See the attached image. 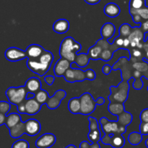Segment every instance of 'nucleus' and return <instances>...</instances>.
Listing matches in <instances>:
<instances>
[{
	"instance_id": "nucleus-1",
	"label": "nucleus",
	"mask_w": 148,
	"mask_h": 148,
	"mask_svg": "<svg viewBox=\"0 0 148 148\" xmlns=\"http://www.w3.org/2000/svg\"><path fill=\"white\" fill-rule=\"evenodd\" d=\"M121 77L123 80L118 85V86H111L110 91L111 95L108 97L110 103H124L127 100L130 91L129 81L132 77L131 68L129 66H124L121 69Z\"/></svg>"
},
{
	"instance_id": "nucleus-2",
	"label": "nucleus",
	"mask_w": 148,
	"mask_h": 148,
	"mask_svg": "<svg viewBox=\"0 0 148 148\" xmlns=\"http://www.w3.org/2000/svg\"><path fill=\"white\" fill-rule=\"evenodd\" d=\"M82 49V46L72 37L68 36L64 38L61 42L59 47V55L61 58L66 59L74 63L78 51Z\"/></svg>"
},
{
	"instance_id": "nucleus-3",
	"label": "nucleus",
	"mask_w": 148,
	"mask_h": 148,
	"mask_svg": "<svg viewBox=\"0 0 148 148\" xmlns=\"http://www.w3.org/2000/svg\"><path fill=\"white\" fill-rule=\"evenodd\" d=\"M105 136H112L114 134H123L127 131V127L120 125L118 121H109L106 117L101 118L99 121Z\"/></svg>"
},
{
	"instance_id": "nucleus-4",
	"label": "nucleus",
	"mask_w": 148,
	"mask_h": 148,
	"mask_svg": "<svg viewBox=\"0 0 148 148\" xmlns=\"http://www.w3.org/2000/svg\"><path fill=\"white\" fill-rule=\"evenodd\" d=\"M27 93V91L25 86L17 88L10 87L6 91V95L8 98L9 102L16 106L25 101Z\"/></svg>"
},
{
	"instance_id": "nucleus-5",
	"label": "nucleus",
	"mask_w": 148,
	"mask_h": 148,
	"mask_svg": "<svg viewBox=\"0 0 148 148\" xmlns=\"http://www.w3.org/2000/svg\"><path fill=\"white\" fill-rule=\"evenodd\" d=\"M26 64L30 71L40 77L43 76L51 66V64L47 63L40 57L38 59H27Z\"/></svg>"
},
{
	"instance_id": "nucleus-6",
	"label": "nucleus",
	"mask_w": 148,
	"mask_h": 148,
	"mask_svg": "<svg viewBox=\"0 0 148 148\" xmlns=\"http://www.w3.org/2000/svg\"><path fill=\"white\" fill-rule=\"evenodd\" d=\"M80 114L88 116L92 114L96 108V101L89 92H85L80 97Z\"/></svg>"
},
{
	"instance_id": "nucleus-7",
	"label": "nucleus",
	"mask_w": 148,
	"mask_h": 148,
	"mask_svg": "<svg viewBox=\"0 0 148 148\" xmlns=\"http://www.w3.org/2000/svg\"><path fill=\"white\" fill-rule=\"evenodd\" d=\"M128 38L130 40V46L133 49L137 48V49H143V41L145 42V33L141 30L140 26L133 27L132 32Z\"/></svg>"
},
{
	"instance_id": "nucleus-8",
	"label": "nucleus",
	"mask_w": 148,
	"mask_h": 148,
	"mask_svg": "<svg viewBox=\"0 0 148 148\" xmlns=\"http://www.w3.org/2000/svg\"><path fill=\"white\" fill-rule=\"evenodd\" d=\"M65 80L70 83L76 82H83L86 79L85 71H82L80 69L70 67L66 70L64 75Z\"/></svg>"
},
{
	"instance_id": "nucleus-9",
	"label": "nucleus",
	"mask_w": 148,
	"mask_h": 148,
	"mask_svg": "<svg viewBox=\"0 0 148 148\" xmlns=\"http://www.w3.org/2000/svg\"><path fill=\"white\" fill-rule=\"evenodd\" d=\"M101 143L106 145L111 146L113 148H122L125 145V139L122 134H117L112 136H105L101 138Z\"/></svg>"
},
{
	"instance_id": "nucleus-10",
	"label": "nucleus",
	"mask_w": 148,
	"mask_h": 148,
	"mask_svg": "<svg viewBox=\"0 0 148 148\" xmlns=\"http://www.w3.org/2000/svg\"><path fill=\"white\" fill-rule=\"evenodd\" d=\"M5 58L10 62H18L27 58L25 51L16 47H10L4 53Z\"/></svg>"
},
{
	"instance_id": "nucleus-11",
	"label": "nucleus",
	"mask_w": 148,
	"mask_h": 148,
	"mask_svg": "<svg viewBox=\"0 0 148 148\" xmlns=\"http://www.w3.org/2000/svg\"><path fill=\"white\" fill-rule=\"evenodd\" d=\"M56 136L51 133H46L40 136L36 141V146L38 148H50L56 143Z\"/></svg>"
},
{
	"instance_id": "nucleus-12",
	"label": "nucleus",
	"mask_w": 148,
	"mask_h": 148,
	"mask_svg": "<svg viewBox=\"0 0 148 148\" xmlns=\"http://www.w3.org/2000/svg\"><path fill=\"white\" fill-rule=\"evenodd\" d=\"M66 96V92L64 90H59L56 91L52 97H49L46 106L51 110L56 109L60 106L61 102Z\"/></svg>"
},
{
	"instance_id": "nucleus-13",
	"label": "nucleus",
	"mask_w": 148,
	"mask_h": 148,
	"mask_svg": "<svg viewBox=\"0 0 148 148\" xmlns=\"http://www.w3.org/2000/svg\"><path fill=\"white\" fill-rule=\"evenodd\" d=\"M25 134L30 137L37 135L41 130V124L35 119H30L25 122Z\"/></svg>"
},
{
	"instance_id": "nucleus-14",
	"label": "nucleus",
	"mask_w": 148,
	"mask_h": 148,
	"mask_svg": "<svg viewBox=\"0 0 148 148\" xmlns=\"http://www.w3.org/2000/svg\"><path fill=\"white\" fill-rule=\"evenodd\" d=\"M72 62L64 58H61L56 62L53 67V72L56 77H63L68 69L71 67Z\"/></svg>"
},
{
	"instance_id": "nucleus-15",
	"label": "nucleus",
	"mask_w": 148,
	"mask_h": 148,
	"mask_svg": "<svg viewBox=\"0 0 148 148\" xmlns=\"http://www.w3.org/2000/svg\"><path fill=\"white\" fill-rule=\"evenodd\" d=\"M45 49L40 45L31 44L25 50L27 59H38L45 52Z\"/></svg>"
},
{
	"instance_id": "nucleus-16",
	"label": "nucleus",
	"mask_w": 148,
	"mask_h": 148,
	"mask_svg": "<svg viewBox=\"0 0 148 148\" xmlns=\"http://www.w3.org/2000/svg\"><path fill=\"white\" fill-rule=\"evenodd\" d=\"M42 105L38 102L35 98L26 99L25 101V114L29 116L36 115L41 109Z\"/></svg>"
},
{
	"instance_id": "nucleus-17",
	"label": "nucleus",
	"mask_w": 148,
	"mask_h": 148,
	"mask_svg": "<svg viewBox=\"0 0 148 148\" xmlns=\"http://www.w3.org/2000/svg\"><path fill=\"white\" fill-rule=\"evenodd\" d=\"M25 87L27 92L36 94L41 89V82L38 78L33 77L27 79L25 84Z\"/></svg>"
},
{
	"instance_id": "nucleus-18",
	"label": "nucleus",
	"mask_w": 148,
	"mask_h": 148,
	"mask_svg": "<svg viewBox=\"0 0 148 148\" xmlns=\"http://www.w3.org/2000/svg\"><path fill=\"white\" fill-rule=\"evenodd\" d=\"M116 33V27L113 23H106L102 26L101 34L103 39L108 40L114 36Z\"/></svg>"
},
{
	"instance_id": "nucleus-19",
	"label": "nucleus",
	"mask_w": 148,
	"mask_h": 148,
	"mask_svg": "<svg viewBox=\"0 0 148 148\" xmlns=\"http://www.w3.org/2000/svg\"><path fill=\"white\" fill-rule=\"evenodd\" d=\"M69 29V23L66 19H59L54 23L53 30L58 34L66 33Z\"/></svg>"
},
{
	"instance_id": "nucleus-20",
	"label": "nucleus",
	"mask_w": 148,
	"mask_h": 148,
	"mask_svg": "<svg viewBox=\"0 0 148 148\" xmlns=\"http://www.w3.org/2000/svg\"><path fill=\"white\" fill-rule=\"evenodd\" d=\"M103 11L107 17L114 18V17H116L119 15L121 10L118 4L114 2H110L105 6Z\"/></svg>"
},
{
	"instance_id": "nucleus-21",
	"label": "nucleus",
	"mask_w": 148,
	"mask_h": 148,
	"mask_svg": "<svg viewBox=\"0 0 148 148\" xmlns=\"http://www.w3.org/2000/svg\"><path fill=\"white\" fill-rule=\"evenodd\" d=\"M24 134H25V124L23 121L10 129V135L14 139L19 138Z\"/></svg>"
},
{
	"instance_id": "nucleus-22",
	"label": "nucleus",
	"mask_w": 148,
	"mask_h": 148,
	"mask_svg": "<svg viewBox=\"0 0 148 148\" xmlns=\"http://www.w3.org/2000/svg\"><path fill=\"white\" fill-rule=\"evenodd\" d=\"M103 51V49L102 46H101L98 42H96L93 46H91V47L88 49V54L90 59L98 60V59H100L101 54V53H102Z\"/></svg>"
},
{
	"instance_id": "nucleus-23",
	"label": "nucleus",
	"mask_w": 148,
	"mask_h": 148,
	"mask_svg": "<svg viewBox=\"0 0 148 148\" xmlns=\"http://www.w3.org/2000/svg\"><path fill=\"white\" fill-rule=\"evenodd\" d=\"M108 110L112 115L117 116L125 111L124 104L121 103H110L108 106Z\"/></svg>"
},
{
	"instance_id": "nucleus-24",
	"label": "nucleus",
	"mask_w": 148,
	"mask_h": 148,
	"mask_svg": "<svg viewBox=\"0 0 148 148\" xmlns=\"http://www.w3.org/2000/svg\"><path fill=\"white\" fill-rule=\"evenodd\" d=\"M68 109L72 114H80V99L79 98H72L68 103Z\"/></svg>"
},
{
	"instance_id": "nucleus-25",
	"label": "nucleus",
	"mask_w": 148,
	"mask_h": 148,
	"mask_svg": "<svg viewBox=\"0 0 148 148\" xmlns=\"http://www.w3.org/2000/svg\"><path fill=\"white\" fill-rule=\"evenodd\" d=\"M21 121V116L20 114L17 113H12L10 115L7 116V120H6L5 125L7 126V128L10 130V128L13 127L20 123Z\"/></svg>"
},
{
	"instance_id": "nucleus-26",
	"label": "nucleus",
	"mask_w": 148,
	"mask_h": 148,
	"mask_svg": "<svg viewBox=\"0 0 148 148\" xmlns=\"http://www.w3.org/2000/svg\"><path fill=\"white\" fill-rule=\"evenodd\" d=\"M133 120V116L130 112L124 111L121 114L118 116V123L120 125H122L124 127H127L130 125Z\"/></svg>"
},
{
	"instance_id": "nucleus-27",
	"label": "nucleus",
	"mask_w": 148,
	"mask_h": 148,
	"mask_svg": "<svg viewBox=\"0 0 148 148\" xmlns=\"http://www.w3.org/2000/svg\"><path fill=\"white\" fill-rule=\"evenodd\" d=\"M90 59L88 53H79V54H77V56L75 58L74 63L76 64L79 67L83 68L88 66V64H89Z\"/></svg>"
},
{
	"instance_id": "nucleus-28",
	"label": "nucleus",
	"mask_w": 148,
	"mask_h": 148,
	"mask_svg": "<svg viewBox=\"0 0 148 148\" xmlns=\"http://www.w3.org/2000/svg\"><path fill=\"white\" fill-rule=\"evenodd\" d=\"M132 77L134 79V83H133V88L135 90H141L143 88V82L142 81V77L143 75L142 73L139 71L134 69L133 71Z\"/></svg>"
},
{
	"instance_id": "nucleus-29",
	"label": "nucleus",
	"mask_w": 148,
	"mask_h": 148,
	"mask_svg": "<svg viewBox=\"0 0 148 148\" xmlns=\"http://www.w3.org/2000/svg\"><path fill=\"white\" fill-rule=\"evenodd\" d=\"M143 134L140 132H133L128 136V141L132 145H138L143 140Z\"/></svg>"
},
{
	"instance_id": "nucleus-30",
	"label": "nucleus",
	"mask_w": 148,
	"mask_h": 148,
	"mask_svg": "<svg viewBox=\"0 0 148 148\" xmlns=\"http://www.w3.org/2000/svg\"><path fill=\"white\" fill-rule=\"evenodd\" d=\"M35 98L38 103H40L42 106L43 104H46L49 98V95L47 91L40 89L38 92L35 94Z\"/></svg>"
},
{
	"instance_id": "nucleus-31",
	"label": "nucleus",
	"mask_w": 148,
	"mask_h": 148,
	"mask_svg": "<svg viewBox=\"0 0 148 148\" xmlns=\"http://www.w3.org/2000/svg\"><path fill=\"white\" fill-rule=\"evenodd\" d=\"M133 27L130 25L128 23H124L121 25L119 29V36H121L122 38H128L130 35L131 34L132 32Z\"/></svg>"
},
{
	"instance_id": "nucleus-32",
	"label": "nucleus",
	"mask_w": 148,
	"mask_h": 148,
	"mask_svg": "<svg viewBox=\"0 0 148 148\" xmlns=\"http://www.w3.org/2000/svg\"><path fill=\"white\" fill-rule=\"evenodd\" d=\"M130 14L131 16L134 15V14H139L140 17H142L143 20H148V7L147 6H145L143 8L140 9V10H129Z\"/></svg>"
},
{
	"instance_id": "nucleus-33",
	"label": "nucleus",
	"mask_w": 148,
	"mask_h": 148,
	"mask_svg": "<svg viewBox=\"0 0 148 148\" xmlns=\"http://www.w3.org/2000/svg\"><path fill=\"white\" fill-rule=\"evenodd\" d=\"M88 140L92 143H98L101 140V133L99 129H97L95 130H90L89 133L88 134Z\"/></svg>"
},
{
	"instance_id": "nucleus-34",
	"label": "nucleus",
	"mask_w": 148,
	"mask_h": 148,
	"mask_svg": "<svg viewBox=\"0 0 148 148\" xmlns=\"http://www.w3.org/2000/svg\"><path fill=\"white\" fill-rule=\"evenodd\" d=\"M146 6L145 0H130L129 4V10H140Z\"/></svg>"
},
{
	"instance_id": "nucleus-35",
	"label": "nucleus",
	"mask_w": 148,
	"mask_h": 148,
	"mask_svg": "<svg viewBox=\"0 0 148 148\" xmlns=\"http://www.w3.org/2000/svg\"><path fill=\"white\" fill-rule=\"evenodd\" d=\"M114 52L116 51L112 49H105V50L103 51L102 53H101L100 59L104 61V62H108V61L111 60V59L113 58Z\"/></svg>"
},
{
	"instance_id": "nucleus-36",
	"label": "nucleus",
	"mask_w": 148,
	"mask_h": 148,
	"mask_svg": "<svg viewBox=\"0 0 148 148\" xmlns=\"http://www.w3.org/2000/svg\"><path fill=\"white\" fill-rule=\"evenodd\" d=\"M132 66L134 69L142 72V73L147 72L148 70V63L145 62H134Z\"/></svg>"
},
{
	"instance_id": "nucleus-37",
	"label": "nucleus",
	"mask_w": 148,
	"mask_h": 148,
	"mask_svg": "<svg viewBox=\"0 0 148 148\" xmlns=\"http://www.w3.org/2000/svg\"><path fill=\"white\" fill-rule=\"evenodd\" d=\"M12 148H30V145L26 140H19L13 143Z\"/></svg>"
},
{
	"instance_id": "nucleus-38",
	"label": "nucleus",
	"mask_w": 148,
	"mask_h": 148,
	"mask_svg": "<svg viewBox=\"0 0 148 148\" xmlns=\"http://www.w3.org/2000/svg\"><path fill=\"white\" fill-rule=\"evenodd\" d=\"M10 110V103L7 101H0V113L7 115Z\"/></svg>"
},
{
	"instance_id": "nucleus-39",
	"label": "nucleus",
	"mask_w": 148,
	"mask_h": 148,
	"mask_svg": "<svg viewBox=\"0 0 148 148\" xmlns=\"http://www.w3.org/2000/svg\"><path fill=\"white\" fill-rule=\"evenodd\" d=\"M79 148H101V145L98 143L89 144L87 141H82L79 144Z\"/></svg>"
},
{
	"instance_id": "nucleus-40",
	"label": "nucleus",
	"mask_w": 148,
	"mask_h": 148,
	"mask_svg": "<svg viewBox=\"0 0 148 148\" xmlns=\"http://www.w3.org/2000/svg\"><path fill=\"white\" fill-rule=\"evenodd\" d=\"M88 120H89V129L90 130H95L98 129V122L97 121V119L94 117L90 116L88 118Z\"/></svg>"
},
{
	"instance_id": "nucleus-41",
	"label": "nucleus",
	"mask_w": 148,
	"mask_h": 148,
	"mask_svg": "<svg viewBox=\"0 0 148 148\" xmlns=\"http://www.w3.org/2000/svg\"><path fill=\"white\" fill-rule=\"evenodd\" d=\"M85 75H86V79L90 81L95 80V77H96L95 72L90 69H88L85 71Z\"/></svg>"
},
{
	"instance_id": "nucleus-42",
	"label": "nucleus",
	"mask_w": 148,
	"mask_h": 148,
	"mask_svg": "<svg viewBox=\"0 0 148 148\" xmlns=\"http://www.w3.org/2000/svg\"><path fill=\"white\" fill-rule=\"evenodd\" d=\"M140 132L143 135H148V122H141L140 125Z\"/></svg>"
},
{
	"instance_id": "nucleus-43",
	"label": "nucleus",
	"mask_w": 148,
	"mask_h": 148,
	"mask_svg": "<svg viewBox=\"0 0 148 148\" xmlns=\"http://www.w3.org/2000/svg\"><path fill=\"white\" fill-rule=\"evenodd\" d=\"M141 122H148V108L143 110L140 115Z\"/></svg>"
},
{
	"instance_id": "nucleus-44",
	"label": "nucleus",
	"mask_w": 148,
	"mask_h": 148,
	"mask_svg": "<svg viewBox=\"0 0 148 148\" xmlns=\"http://www.w3.org/2000/svg\"><path fill=\"white\" fill-rule=\"evenodd\" d=\"M124 38H122L121 36H120L119 35V36H117V37L116 38L115 40H114V41L116 43L117 46H119L121 49H123V45H124Z\"/></svg>"
},
{
	"instance_id": "nucleus-45",
	"label": "nucleus",
	"mask_w": 148,
	"mask_h": 148,
	"mask_svg": "<svg viewBox=\"0 0 148 148\" xmlns=\"http://www.w3.org/2000/svg\"><path fill=\"white\" fill-rule=\"evenodd\" d=\"M111 70H113L112 66H110L109 64H105L102 68V72L104 75H108L111 73Z\"/></svg>"
},
{
	"instance_id": "nucleus-46",
	"label": "nucleus",
	"mask_w": 148,
	"mask_h": 148,
	"mask_svg": "<svg viewBox=\"0 0 148 148\" xmlns=\"http://www.w3.org/2000/svg\"><path fill=\"white\" fill-rule=\"evenodd\" d=\"M25 101L17 106V111L20 114H25Z\"/></svg>"
},
{
	"instance_id": "nucleus-47",
	"label": "nucleus",
	"mask_w": 148,
	"mask_h": 148,
	"mask_svg": "<svg viewBox=\"0 0 148 148\" xmlns=\"http://www.w3.org/2000/svg\"><path fill=\"white\" fill-rule=\"evenodd\" d=\"M140 27V28H141V30H143L145 33H148V20H144V21L142 22Z\"/></svg>"
},
{
	"instance_id": "nucleus-48",
	"label": "nucleus",
	"mask_w": 148,
	"mask_h": 148,
	"mask_svg": "<svg viewBox=\"0 0 148 148\" xmlns=\"http://www.w3.org/2000/svg\"><path fill=\"white\" fill-rule=\"evenodd\" d=\"M55 78L53 76L51 75H49V76H46L44 77V81L48 84L49 85H52L54 82Z\"/></svg>"
},
{
	"instance_id": "nucleus-49",
	"label": "nucleus",
	"mask_w": 148,
	"mask_h": 148,
	"mask_svg": "<svg viewBox=\"0 0 148 148\" xmlns=\"http://www.w3.org/2000/svg\"><path fill=\"white\" fill-rule=\"evenodd\" d=\"M132 20H133V21H134V23H137V24L140 25L141 24L142 22L144 21V20L142 19V17H140L139 14H134V15L132 16Z\"/></svg>"
},
{
	"instance_id": "nucleus-50",
	"label": "nucleus",
	"mask_w": 148,
	"mask_h": 148,
	"mask_svg": "<svg viewBox=\"0 0 148 148\" xmlns=\"http://www.w3.org/2000/svg\"><path fill=\"white\" fill-rule=\"evenodd\" d=\"M6 120H7V116H6V114L0 113V126H2L3 124H5Z\"/></svg>"
},
{
	"instance_id": "nucleus-51",
	"label": "nucleus",
	"mask_w": 148,
	"mask_h": 148,
	"mask_svg": "<svg viewBox=\"0 0 148 148\" xmlns=\"http://www.w3.org/2000/svg\"><path fill=\"white\" fill-rule=\"evenodd\" d=\"M143 49H144V51H145V55L144 57H143V59H147V60H148V43L144 42Z\"/></svg>"
},
{
	"instance_id": "nucleus-52",
	"label": "nucleus",
	"mask_w": 148,
	"mask_h": 148,
	"mask_svg": "<svg viewBox=\"0 0 148 148\" xmlns=\"http://www.w3.org/2000/svg\"><path fill=\"white\" fill-rule=\"evenodd\" d=\"M129 46H130V40L128 38H125L124 40V45H123V49H128Z\"/></svg>"
},
{
	"instance_id": "nucleus-53",
	"label": "nucleus",
	"mask_w": 148,
	"mask_h": 148,
	"mask_svg": "<svg viewBox=\"0 0 148 148\" xmlns=\"http://www.w3.org/2000/svg\"><path fill=\"white\" fill-rule=\"evenodd\" d=\"M86 3L90 5H95V4H98L101 1V0H84Z\"/></svg>"
},
{
	"instance_id": "nucleus-54",
	"label": "nucleus",
	"mask_w": 148,
	"mask_h": 148,
	"mask_svg": "<svg viewBox=\"0 0 148 148\" xmlns=\"http://www.w3.org/2000/svg\"><path fill=\"white\" fill-rule=\"evenodd\" d=\"M96 104L98 106H101V105H103L104 103H105V99H104L103 98H98V99L96 100Z\"/></svg>"
},
{
	"instance_id": "nucleus-55",
	"label": "nucleus",
	"mask_w": 148,
	"mask_h": 148,
	"mask_svg": "<svg viewBox=\"0 0 148 148\" xmlns=\"http://www.w3.org/2000/svg\"><path fill=\"white\" fill-rule=\"evenodd\" d=\"M35 98V94L33 92H27V96H26V99H30V98Z\"/></svg>"
},
{
	"instance_id": "nucleus-56",
	"label": "nucleus",
	"mask_w": 148,
	"mask_h": 148,
	"mask_svg": "<svg viewBox=\"0 0 148 148\" xmlns=\"http://www.w3.org/2000/svg\"><path fill=\"white\" fill-rule=\"evenodd\" d=\"M65 148H77L76 146L74 145H69L68 146H66Z\"/></svg>"
},
{
	"instance_id": "nucleus-57",
	"label": "nucleus",
	"mask_w": 148,
	"mask_h": 148,
	"mask_svg": "<svg viewBox=\"0 0 148 148\" xmlns=\"http://www.w3.org/2000/svg\"><path fill=\"white\" fill-rule=\"evenodd\" d=\"M145 145H146V147L148 148V139H147L145 141Z\"/></svg>"
},
{
	"instance_id": "nucleus-58",
	"label": "nucleus",
	"mask_w": 148,
	"mask_h": 148,
	"mask_svg": "<svg viewBox=\"0 0 148 148\" xmlns=\"http://www.w3.org/2000/svg\"><path fill=\"white\" fill-rule=\"evenodd\" d=\"M145 43H148V37H147V38L145 40Z\"/></svg>"
},
{
	"instance_id": "nucleus-59",
	"label": "nucleus",
	"mask_w": 148,
	"mask_h": 148,
	"mask_svg": "<svg viewBox=\"0 0 148 148\" xmlns=\"http://www.w3.org/2000/svg\"><path fill=\"white\" fill-rule=\"evenodd\" d=\"M147 91H148V87H147Z\"/></svg>"
}]
</instances>
